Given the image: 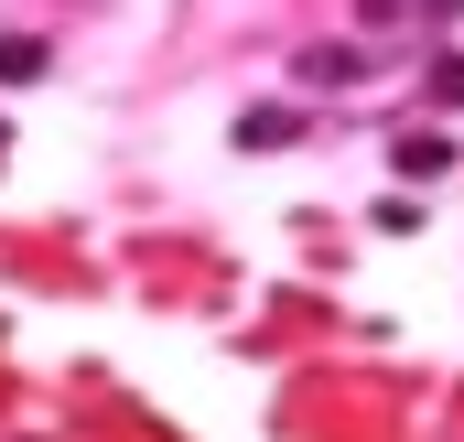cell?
<instances>
[{"label": "cell", "instance_id": "6da1fadb", "mask_svg": "<svg viewBox=\"0 0 464 442\" xmlns=\"http://www.w3.org/2000/svg\"><path fill=\"white\" fill-rule=\"evenodd\" d=\"M389 162H400L411 184H432V173H454V140H443V130H400V140H389Z\"/></svg>", "mask_w": 464, "mask_h": 442}, {"label": "cell", "instance_id": "7a4b0ae2", "mask_svg": "<svg viewBox=\"0 0 464 442\" xmlns=\"http://www.w3.org/2000/svg\"><path fill=\"white\" fill-rule=\"evenodd\" d=\"M292 76H303V87H356V76H367V54H356V43H314Z\"/></svg>", "mask_w": 464, "mask_h": 442}, {"label": "cell", "instance_id": "3957f363", "mask_svg": "<svg viewBox=\"0 0 464 442\" xmlns=\"http://www.w3.org/2000/svg\"><path fill=\"white\" fill-rule=\"evenodd\" d=\"M44 76V33H0V87H33Z\"/></svg>", "mask_w": 464, "mask_h": 442}, {"label": "cell", "instance_id": "277c9868", "mask_svg": "<svg viewBox=\"0 0 464 442\" xmlns=\"http://www.w3.org/2000/svg\"><path fill=\"white\" fill-rule=\"evenodd\" d=\"M292 130H303V119H292V109H248V119H237V151H281Z\"/></svg>", "mask_w": 464, "mask_h": 442}, {"label": "cell", "instance_id": "5b68a950", "mask_svg": "<svg viewBox=\"0 0 464 442\" xmlns=\"http://www.w3.org/2000/svg\"><path fill=\"white\" fill-rule=\"evenodd\" d=\"M421 87H432V98H443V109H464V54H443V65H432V76H421Z\"/></svg>", "mask_w": 464, "mask_h": 442}, {"label": "cell", "instance_id": "8992f818", "mask_svg": "<svg viewBox=\"0 0 464 442\" xmlns=\"http://www.w3.org/2000/svg\"><path fill=\"white\" fill-rule=\"evenodd\" d=\"M454 11H464V0H421V22H454Z\"/></svg>", "mask_w": 464, "mask_h": 442}]
</instances>
